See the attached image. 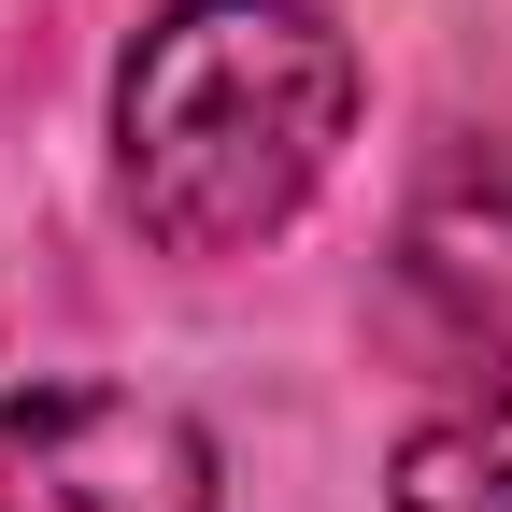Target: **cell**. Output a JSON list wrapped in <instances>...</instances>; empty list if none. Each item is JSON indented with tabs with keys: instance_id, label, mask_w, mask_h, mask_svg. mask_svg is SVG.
Returning a JSON list of instances; mask_svg holds the SVG:
<instances>
[{
	"instance_id": "4",
	"label": "cell",
	"mask_w": 512,
	"mask_h": 512,
	"mask_svg": "<svg viewBox=\"0 0 512 512\" xmlns=\"http://www.w3.org/2000/svg\"><path fill=\"white\" fill-rule=\"evenodd\" d=\"M399 512H512V384H484L399 441Z\"/></svg>"
},
{
	"instance_id": "1",
	"label": "cell",
	"mask_w": 512,
	"mask_h": 512,
	"mask_svg": "<svg viewBox=\"0 0 512 512\" xmlns=\"http://www.w3.org/2000/svg\"><path fill=\"white\" fill-rule=\"evenodd\" d=\"M356 43L313 0H171L114 72V185L171 256H242L328 185Z\"/></svg>"
},
{
	"instance_id": "3",
	"label": "cell",
	"mask_w": 512,
	"mask_h": 512,
	"mask_svg": "<svg viewBox=\"0 0 512 512\" xmlns=\"http://www.w3.org/2000/svg\"><path fill=\"white\" fill-rule=\"evenodd\" d=\"M399 285L456 356L512 370V143H456L399 214Z\"/></svg>"
},
{
	"instance_id": "2",
	"label": "cell",
	"mask_w": 512,
	"mask_h": 512,
	"mask_svg": "<svg viewBox=\"0 0 512 512\" xmlns=\"http://www.w3.org/2000/svg\"><path fill=\"white\" fill-rule=\"evenodd\" d=\"M0 512H214V441L128 384L0 399Z\"/></svg>"
}]
</instances>
